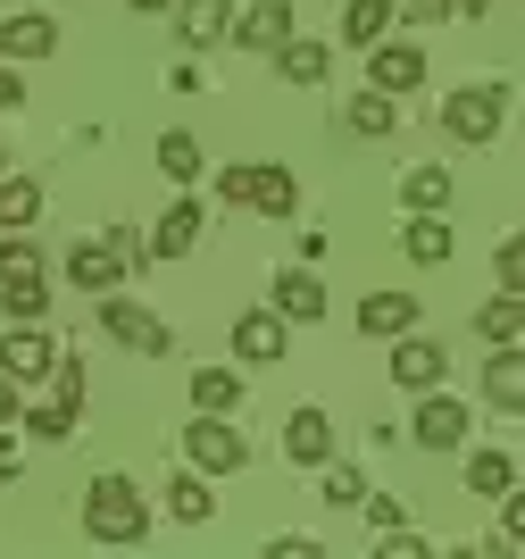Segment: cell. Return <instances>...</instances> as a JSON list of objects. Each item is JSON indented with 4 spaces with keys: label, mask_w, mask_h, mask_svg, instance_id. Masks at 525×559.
Instances as JSON below:
<instances>
[{
    "label": "cell",
    "mask_w": 525,
    "mask_h": 559,
    "mask_svg": "<svg viewBox=\"0 0 525 559\" xmlns=\"http://www.w3.org/2000/svg\"><path fill=\"white\" fill-rule=\"evenodd\" d=\"M84 535L92 543H142L151 535V510H142V492L126 485V476H92V492H84Z\"/></svg>",
    "instance_id": "cell-1"
},
{
    "label": "cell",
    "mask_w": 525,
    "mask_h": 559,
    "mask_svg": "<svg viewBox=\"0 0 525 559\" xmlns=\"http://www.w3.org/2000/svg\"><path fill=\"white\" fill-rule=\"evenodd\" d=\"M501 126H509V84H458V93L442 100V134L467 142V151H484Z\"/></svg>",
    "instance_id": "cell-2"
},
{
    "label": "cell",
    "mask_w": 525,
    "mask_h": 559,
    "mask_svg": "<svg viewBox=\"0 0 525 559\" xmlns=\"http://www.w3.org/2000/svg\"><path fill=\"white\" fill-rule=\"evenodd\" d=\"M242 460H251L242 426H234V418H201V409H192V426H183V467H201V476H234Z\"/></svg>",
    "instance_id": "cell-3"
},
{
    "label": "cell",
    "mask_w": 525,
    "mask_h": 559,
    "mask_svg": "<svg viewBox=\"0 0 525 559\" xmlns=\"http://www.w3.org/2000/svg\"><path fill=\"white\" fill-rule=\"evenodd\" d=\"M100 334H109V343H126V350H151V359H167V350H176V334H167L151 309H142V301H117V293H100Z\"/></svg>",
    "instance_id": "cell-4"
},
{
    "label": "cell",
    "mask_w": 525,
    "mask_h": 559,
    "mask_svg": "<svg viewBox=\"0 0 525 559\" xmlns=\"http://www.w3.org/2000/svg\"><path fill=\"white\" fill-rule=\"evenodd\" d=\"M442 376H451V350L434 343V334H392V384H401V393H434Z\"/></svg>",
    "instance_id": "cell-5"
},
{
    "label": "cell",
    "mask_w": 525,
    "mask_h": 559,
    "mask_svg": "<svg viewBox=\"0 0 525 559\" xmlns=\"http://www.w3.org/2000/svg\"><path fill=\"white\" fill-rule=\"evenodd\" d=\"M0 368L17 376L25 393H34V384H43V376L59 368V343H50V326H43V318H25V326H9V334H0Z\"/></svg>",
    "instance_id": "cell-6"
},
{
    "label": "cell",
    "mask_w": 525,
    "mask_h": 559,
    "mask_svg": "<svg viewBox=\"0 0 525 559\" xmlns=\"http://www.w3.org/2000/svg\"><path fill=\"white\" fill-rule=\"evenodd\" d=\"M126 276H134V259L117 251L109 234H84V242L68 251V284H75V293H117Z\"/></svg>",
    "instance_id": "cell-7"
},
{
    "label": "cell",
    "mask_w": 525,
    "mask_h": 559,
    "mask_svg": "<svg viewBox=\"0 0 525 559\" xmlns=\"http://www.w3.org/2000/svg\"><path fill=\"white\" fill-rule=\"evenodd\" d=\"M409 443H417V451H458V443H467V401H451L442 384H434V393H417Z\"/></svg>",
    "instance_id": "cell-8"
},
{
    "label": "cell",
    "mask_w": 525,
    "mask_h": 559,
    "mask_svg": "<svg viewBox=\"0 0 525 559\" xmlns=\"http://www.w3.org/2000/svg\"><path fill=\"white\" fill-rule=\"evenodd\" d=\"M367 84H375V93H417V84H426V50L417 43H375L367 50Z\"/></svg>",
    "instance_id": "cell-9"
},
{
    "label": "cell",
    "mask_w": 525,
    "mask_h": 559,
    "mask_svg": "<svg viewBox=\"0 0 525 559\" xmlns=\"http://www.w3.org/2000/svg\"><path fill=\"white\" fill-rule=\"evenodd\" d=\"M484 409H501V418H525V350L501 343L484 359Z\"/></svg>",
    "instance_id": "cell-10"
},
{
    "label": "cell",
    "mask_w": 525,
    "mask_h": 559,
    "mask_svg": "<svg viewBox=\"0 0 525 559\" xmlns=\"http://www.w3.org/2000/svg\"><path fill=\"white\" fill-rule=\"evenodd\" d=\"M267 309L284 318V326H318V318H325V284L309 276V267H284L275 293H267Z\"/></svg>",
    "instance_id": "cell-11"
},
{
    "label": "cell",
    "mask_w": 525,
    "mask_h": 559,
    "mask_svg": "<svg viewBox=\"0 0 525 559\" xmlns=\"http://www.w3.org/2000/svg\"><path fill=\"white\" fill-rule=\"evenodd\" d=\"M234 43L242 50H284L293 43V0H251V9H242V17H234Z\"/></svg>",
    "instance_id": "cell-12"
},
{
    "label": "cell",
    "mask_w": 525,
    "mask_h": 559,
    "mask_svg": "<svg viewBox=\"0 0 525 559\" xmlns=\"http://www.w3.org/2000/svg\"><path fill=\"white\" fill-rule=\"evenodd\" d=\"M234 350H242L251 368H275V359L293 350V334H284V318H275V309H242V318H234Z\"/></svg>",
    "instance_id": "cell-13"
},
{
    "label": "cell",
    "mask_w": 525,
    "mask_h": 559,
    "mask_svg": "<svg viewBox=\"0 0 525 559\" xmlns=\"http://www.w3.org/2000/svg\"><path fill=\"white\" fill-rule=\"evenodd\" d=\"M201 226H208V210L192 201V192H176V201H167V217L151 226V259H183L192 242H201Z\"/></svg>",
    "instance_id": "cell-14"
},
{
    "label": "cell",
    "mask_w": 525,
    "mask_h": 559,
    "mask_svg": "<svg viewBox=\"0 0 525 559\" xmlns=\"http://www.w3.org/2000/svg\"><path fill=\"white\" fill-rule=\"evenodd\" d=\"M284 460L293 467H325L334 460V418H325V409H293V418H284Z\"/></svg>",
    "instance_id": "cell-15"
},
{
    "label": "cell",
    "mask_w": 525,
    "mask_h": 559,
    "mask_svg": "<svg viewBox=\"0 0 525 559\" xmlns=\"http://www.w3.org/2000/svg\"><path fill=\"white\" fill-rule=\"evenodd\" d=\"M50 50H59V25H50L43 9H25V17L0 25V59H9V68H17V59H50Z\"/></svg>",
    "instance_id": "cell-16"
},
{
    "label": "cell",
    "mask_w": 525,
    "mask_h": 559,
    "mask_svg": "<svg viewBox=\"0 0 525 559\" xmlns=\"http://www.w3.org/2000/svg\"><path fill=\"white\" fill-rule=\"evenodd\" d=\"M176 25H183V43L208 50V43H226L234 34V0H176Z\"/></svg>",
    "instance_id": "cell-17"
},
{
    "label": "cell",
    "mask_w": 525,
    "mask_h": 559,
    "mask_svg": "<svg viewBox=\"0 0 525 559\" xmlns=\"http://www.w3.org/2000/svg\"><path fill=\"white\" fill-rule=\"evenodd\" d=\"M242 210H259V217H293V210H300L293 167H251V192H242Z\"/></svg>",
    "instance_id": "cell-18"
},
{
    "label": "cell",
    "mask_w": 525,
    "mask_h": 559,
    "mask_svg": "<svg viewBox=\"0 0 525 559\" xmlns=\"http://www.w3.org/2000/svg\"><path fill=\"white\" fill-rule=\"evenodd\" d=\"M392 17H401V0H343V43L350 50H375L392 34Z\"/></svg>",
    "instance_id": "cell-19"
},
{
    "label": "cell",
    "mask_w": 525,
    "mask_h": 559,
    "mask_svg": "<svg viewBox=\"0 0 525 559\" xmlns=\"http://www.w3.org/2000/svg\"><path fill=\"white\" fill-rule=\"evenodd\" d=\"M192 409H201V418H234V409H242V376L234 368H192Z\"/></svg>",
    "instance_id": "cell-20"
},
{
    "label": "cell",
    "mask_w": 525,
    "mask_h": 559,
    "mask_svg": "<svg viewBox=\"0 0 525 559\" xmlns=\"http://www.w3.org/2000/svg\"><path fill=\"white\" fill-rule=\"evenodd\" d=\"M401 259H417V267H442V259H451V217H442V210L409 217V234H401Z\"/></svg>",
    "instance_id": "cell-21"
},
{
    "label": "cell",
    "mask_w": 525,
    "mask_h": 559,
    "mask_svg": "<svg viewBox=\"0 0 525 559\" xmlns=\"http://www.w3.org/2000/svg\"><path fill=\"white\" fill-rule=\"evenodd\" d=\"M75 418H84V401H68V393L25 401V435H34V443H68V435H75Z\"/></svg>",
    "instance_id": "cell-22"
},
{
    "label": "cell",
    "mask_w": 525,
    "mask_h": 559,
    "mask_svg": "<svg viewBox=\"0 0 525 559\" xmlns=\"http://www.w3.org/2000/svg\"><path fill=\"white\" fill-rule=\"evenodd\" d=\"M409 326H417L409 293H367V301H359V334H384V343H392V334H409Z\"/></svg>",
    "instance_id": "cell-23"
},
{
    "label": "cell",
    "mask_w": 525,
    "mask_h": 559,
    "mask_svg": "<svg viewBox=\"0 0 525 559\" xmlns=\"http://www.w3.org/2000/svg\"><path fill=\"white\" fill-rule=\"evenodd\" d=\"M476 334H484V350L517 343V334H525V293H492V301L476 309Z\"/></svg>",
    "instance_id": "cell-24"
},
{
    "label": "cell",
    "mask_w": 525,
    "mask_h": 559,
    "mask_svg": "<svg viewBox=\"0 0 525 559\" xmlns=\"http://www.w3.org/2000/svg\"><path fill=\"white\" fill-rule=\"evenodd\" d=\"M451 167H409V176H401V210L409 217H426V210H451Z\"/></svg>",
    "instance_id": "cell-25"
},
{
    "label": "cell",
    "mask_w": 525,
    "mask_h": 559,
    "mask_svg": "<svg viewBox=\"0 0 525 559\" xmlns=\"http://www.w3.org/2000/svg\"><path fill=\"white\" fill-rule=\"evenodd\" d=\"M0 318H9V326H25V318H50V276H43V267L0 284Z\"/></svg>",
    "instance_id": "cell-26"
},
{
    "label": "cell",
    "mask_w": 525,
    "mask_h": 559,
    "mask_svg": "<svg viewBox=\"0 0 525 559\" xmlns=\"http://www.w3.org/2000/svg\"><path fill=\"white\" fill-rule=\"evenodd\" d=\"M343 126H350V134H359V142H384L392 126H401V117H392V93H375V84H367V93H350Z\"/></svg>",
    "instance_id": "cell-27"
},
{
    "label": "cell",
    "mask_w": 525,
    "mask_h": 559,
    "mask_svg": "<svg viewBox=\"0 0 525 559\" xmlns=\"http://www.w3.org/2000/svg\"><path fill=\"white\" fill-rule=\"evenodd\" d=\"M34 217H43V185H34V176H0V226L34 234Z\"/></svg>",
    "instance_id": "cell-28"
},
{
    "label": "cell",
    "mask_w": 525,
    "mask_h": 559,
    "mask_svg": "<svg viewBox=\"0 0 525 559\" xmlns=\"http://www.w3.org/2000/svg\"><path fill=\"white\" fill-rule=\"evenodd\" d=\"M208 476L201 467H183V476H167V518H183V526H208Z\"/></svg>",
    "instance_id": "cell-29"
},
{
    "label": "cell",
    "mask_w": 525,
    "mask_h": 559,
    "mask_svg": "<svg viewBox=\"0 0 525 559\" xmlns=\"http://www.w3.org/2000/svg\"><path fill=\"white\" fill-rule=\"evenodd\" d=\"M159 176H167V185H201V142L183 134V126L159 134Z\"/></svg>",
    "instance_id": "cell-30"
},
{
    "label": "cell",
    "mask_w": 525,
    "mask_h": 559,
    "mask_svg": "<svg viewBox=\"0 0 525 559\" xmlns=\"http://www.w3.org/2000/svg\"><path fill=\"white\" fill-rule=\"evenodd\" d=\"M509 485H517V460H509V451H467V492L501 501Z\"/></svg>",
    "instance_id": "cell-31"
},
{
    "label": "cell",
    "mask_w": 525,
    "mask_h": 559,
    "mask_svg": "<svg viewBox=\"0 0 525 559\" xmlns=\"http://www.w3.org/2000/svg\"><path fill=\"white\" fill-rule=\"evenodd\" d=\"M325 68H334V59H325V43H284L275 50V75H284V84H325Z\"/></svg>",
    "instance_id": "cell-32"
},
{
    "label": "cell",
    "mask_w": 525,
    "mask_h": 559,
    "mask_svg": "<svg viewBox=\"0 0 525 559\" xmlns=\"http://www.w3.org/2000/svg\"><path fill=\"white\" fill-rule=\"evenodd\" d=\"M34 267H43L34 234H0V284H9V276H34Z\"/></svg>",
    "instance_id": "cell-33"
},
{
    "label": "cell",
    "mask_w": 525,
    "mask_h": 559,
    "mask_svg": "<svg viewBox=\"0 0 525 559\" xmlns=\"http://www.w3.org/2000/svg\"><path fill=\"white\" fill-rule=\"evenodd\" d=\"M325 501H334V510H359V501H367V476H359V467H334V460H325Z\"/></svg>",
    "instance_id": "cell-34"
},
{
    "label": "cell",
    "mask_w": 525,
    "mask_h": 559,
    "mask_svg": "<svg viewBox=\"0 0 525 559\" xmlns=\"http://www.w3.org/2000/svg\"><path fill=\"white\" fill-rule=\"evenodd\" d=\"M492 276H501V293H525V234H509L492 251Z\"/></svg>",
    "instance_id": "cell-35"
},
{
    "label": "cell",
    "mask_w": 525,
    "mask_h": 559,
    "mask_svg": "<svg viewBox=\"0 0 525 559\" xmlns=\"http://www.w3.org/2000/svg\"><path fill=\"white\" fill-rule=\"evenodd\" d=\"M501 526H509V535H501V551H525V492H517V485L501 492Z\"/></svg>",
    "instance_id": "cell-36"
},
{
    "label": "cell",
    "mask_w": 525,
    "mask_h": 559,
    "mask_svg": "<svg viewBox=\"0 0 525 559\" xmlns=\"http://www.w3.org/2000/svg\"><path fill=\"white\" fill-rule=\"evenodd\" d=\"M384 559H426V535H409V526H384Z\"/></svg>",
    "instance_id": "cell-37"
},
{
    "label": "cell",
    "mask_w": 525,
    "mask_h": 559,
    "mask_svg": "<svg viewBox=\"0 0 525 559\" xmlns=\"http://www.w3.org/2000/svg\"><path fill=\"white\" fill-rule=\"evenodd\" d=\"M17 418H25V384L0 368V426H17Z\"/></svg>",
    "instance_id": "cell-38"
},
{
    "label": "cell",
    "mask_w": 525,
    "mask_h": 559,
    "mask_svg": "<svg viewBox=\"0 0 525 559\" xmlns=\"http://www.w3.org/2000/svg\"><path fill=\"white\" fill-rule=\"evenodd\" d=\"M367 526H375V535H384V526H401V501H392V492H367Z\"/></svg>",
    "instance_id": "cell-39"
},
{
    "label": "cell",
    "mask_w": 525,
    "mask_h": 559,
    "mask_svg": "<svg viewBox=\"0 0 525 559\" xmlns=\"http://www.w3.org/2000/svg\"><path fill=\"white\" fill-rule=\"evenodd\" d=\"M401 17H417V25H434V17H458V0H401Z\"/></svg>",
    "instance_id": "cell-40"
},
{
    "label": "cell",
    "mask_w": 525,
    "mask_h": 559,
    "mask_svg": "<svg viewBox=\"0 0 525 559\" xmlns=\"http://www.w3.org/2000/svg\"><path fill=\"white\" fill-rule=\"evenodd\" d=\"M17 467H25V460H17V443H9V426H0V492L17 485Z\"/></svg>",
    "instance_id": "cell-41"
},
{
    "label": "cell",
    "mask_w": 525,
    "mask_h": 559,
    "mask_svg": "<svg viewBox=\"0 0 525 559\" xmlns=\"http://www.w3.org/2000/svg\"><path fill=\"white\" fill-rule=\"evenodd\" d=\"M17 100H25V75L9 68V59H0V109H17Z\"/></svg>",
    "instance_id": "cell-42"
},
{
    "label": "cell",
    "mask_w": 525,
    "mask_h": 559,
    "mask_svg": "<svg viewBox=\"0 0 525 559\" xmlns=\"http://www.w3.org/2000/svg\"><path fill=\"white\" fill-rule=\"evenodd\" d=\"M134 9H142V17H159V9H176V0H134Z\"/></svg>",
    "instance_id": "cell-43"
},
{
    "label": "cell",
    "mask_w": 525,
    "mask_h": 559,
    "mask_svg": "<svg viewBox=\"0 0 525 559\" xmlns=\"http://www.w3.org/2000/svg\"><path fill=\"white\" fill-rule=\"evenodd\" d=\"M484 9H492V0H458V17H484Z\"/></svg>",
    "instance_id": "cell-44"
},
{
    "label": "cell",
    "mask_w": 525,
    "mask_h": 559,
    "mask_svg": "<svg viewBox=\"0 0 525 559\" xmlns=\"http://www.w3.org/2000/svg\"><path fill=\"white\" fill-rule=\"evenodd\" d=\"M0 176H9V159H0Z\"/></svg>",
    "instance_id": "cell-45"
}]
</instances>
